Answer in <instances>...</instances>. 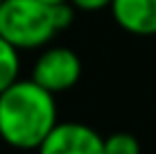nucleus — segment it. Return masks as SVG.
<instances>
[{
    "instance_id": "f257e3e1",
    "label": "nucleus",
    "mask_w": 156,
    "mask_h": 154,
    "mask_svg": "<svg viewBox=\"0 0 156 154\" xmlns=\"http://www.w3.org/2000/svg\"><path fill=\"white\" fill-rule=\"evenodd\" d=\"M57 123L55 95L32 79H16L0 93V138L14 150H36Z\"/></svg>"
},
{
    "instance_id": "f03ea898",
    "label": "nucleus",
    "mask_w": 156,
    "mask_h": 154,
    "mask_svg": "<svg viewBox=\"0 0 156 154\" xmlns=\"http://www.w3.org/2000/svg\"><path fill=\"white\" fill-rule=\"evenodd\" d=\"M57 34L48 5L39 0H2L0 2V36L16 50H36Z\"/></svg>"
},
{
    "instance_id": "7ed1b4c3",
    "label": "nucleus",
    "mask_w": 156,
    "mask_h": 154,
    "mask_svg": "<svg viewBox=\"0 0 156 154\" xmlns=\"http://www.w3.org/2000/svg\"><path fill=\"white\" fill-rule=\"evenodd\" d=\"M82 77V59L70 48L52 45L43 50L32 68V82H36L41 88L50 91L52 95L63 93L73 88Z\"/></svg>"
},
{
    "instance_id": "20e7f679",
    "label": "nucleus",
    "mask_w": 156,
    "mask_h": 154,
    "mask_svg": "<svg viewBox=\"0 0 156 154\" xmlns=\"http://www.w3.org/2000/svg\"><path fill=\"white\" fill-rule=\"evenodd\" d=\"M39 154H104V138L84 123H57L36 147Z\"/></svg>"
},
{
    "instance_id": "39448f33",
    "label": "nucleus",
    "mask_w": 156,
    "mask_h": 154,
    "mask_svg": "<svg viewBox=\"0 0 156 154\" xmlns=\"http://www.w3.org/2000/svg\"><path fill=\"white\" fill-rule=\"evenodd\" d=\"M115 25L136 36L156 34V0H111Z\"/></svg>"
},
{
    "instance_id": "423d86ee",
    "label": "nucleus",
    "mask_w": 156,
    "mask_h": 154,
    "mask_svg": "<svg viewBox=\"0 0 156 154\" xmlns=\"http://www.w3.org/2000/svg\"><path fill=\"white\" fill-rule=\"evenodd\" d=\"M20 57L18 50L0 36V93L12 86L16 79H20Z\"/></svg>"
},
{
    "instance_id": "0eeeda50",
    "label": "nucleus",
    "mask_w": 156,
    "mask_h": 154,
    "mask_svg": "<svg viewBox=\"0 0 156 154\" xmlns=\"http://www.w3.org/2000/svg\"><path fill=\"white\" fill-rule=\"evenodd\" d=\"M104 154H143L140 141L129 131H113L104 138Z\"/></svg>"
},
{
    "instance_id": "6e6552de",
    "label": "nucleus",
    "mask_w": 156,
    "mask_h": 154,
    "mask_svg": "<svg viewBox=\"0 0 156 154\" xmlns=\"http://www.w3.org/2000/svg\"><path fill=\"white\" fill-rule=\"evenodd\" d=\"M75 12L77 9L73 7L70 2H59V5H52L50 7V14H52V23H55V30L61 32V30H68L75 20Z\"/></svg>"
},
{
    "instance_id": "1a4fd4ad",
    "label": "nucleus",
    "mask_w": 156,
    "mask_h": 154,
    "mask_svg": "<svg viewBox=\"0 0 156 154\" xmlns=\"http://www.w3.org/2000/svg\"><path fill=\"white\" fill-rule=\"evenodd\" d=\"M77 12H102L111 7V0H68Z\"/></svg>"
},
{
    "instance_id": "9d476101",
    "label": "nucleus",
    "mask_w": 156,
    "mask_h": 154,
    "mask_svg": "<svg viewBox=\"0 0 156 154\" xmlns=\"http://www.w3.org/2000/svg\"><path fill=\"white\" fill-rule=\"evenodd\" d=\"M39 2L48 5V7H52V5H59V2H66V0H39Z\"/></svg>"
},
{
    "instance_id": "9b49d317",
    "label": "nucleus",
    "mask_w": 156,
    "mask_h": 154,
    "mask_svg": "<svg viewBox=\"0 0 156 154\" xmlns=\"http://www.w3.org/2000/svg\"><path fill=\"white\" fill-rule=\"evenodd\" d=\"M0 2H2V0H0Z\"/></svg>"
}]
</instances>
